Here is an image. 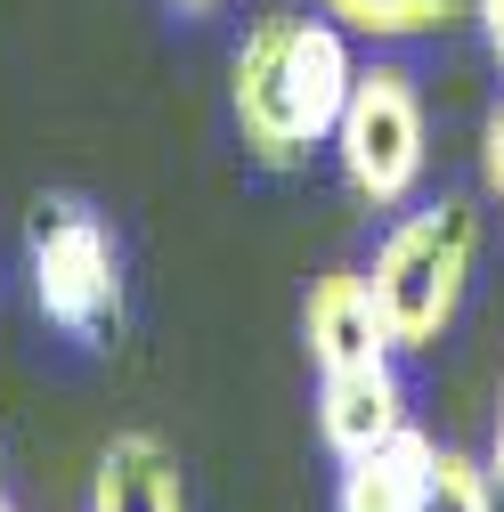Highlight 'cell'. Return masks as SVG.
I'll list each match as a JSON object with an SVG mask.
<instances>
[{
	"label": "cell",
	"instance_id": "1",
	"mask_svg": "<svg viewBox=\"0 0 504 512\" xmlns=\"http://www.w3.org/2000/svg\"><path fill=\"white\" fill-rule=\"evenodd\" d=\"M350 82H358V57L334 17H261L236 41L228 114L261 163H301L309 147H334Z\"/></svg>",
	"mask_w": 504,
	"mask_h": 512
},
{
	"label": "cell",
	"instance_id": "2",
	"mask_svg": "<svg viewBox=\"0 0 504 512\" xmlns=\"http://www.w3.org/2000/svg\"><path fill=\"white\" fill-rule=\"evenodd\" d=\"M472 269H480V204L472 196H439V204L399 212L366 261V293L383 309L391 350H431L448 334L472 293Z\"/></svg>",
	"mask_w": 504,
	"mask_h": 512
},
{
	"label": "cell",
	"instance_id": "3",
	"mask_svg": "<svg viewBox=\"0 0 504 512\" xmlns=\"http://www.w3.org/2000/svg\"><path fill=\"white\" fill-rule=\"evenodd\" d=\"M334 163H342V187L366 204V212H399L415 187H423V163H431V122H423V90L407 66L374 57L350 82V106L334 122Z\"/></svg>",
	"mask_w": 504,
	"mask_h": 512
},
{
	"label": "cell",
	"instance_id": "4",
	"mask_svg": "<svg viewBox=\"0 0 504 512\" xmlns=\"http://www.w3.org/2000/svg\"><path fill=\"white\" fill-rule=\"evenodd\" d=\"M25 261H33V301L57 334L74 342H114L122 326V252L90 204L41 196L25 220Z\"/></svg>",
	"mask_w": 504,
	"mask_h": 512
},
{
	"label": "cell",
	"instance_id": "5",
	"mask_svg": "<svg viewBox=\"0 0 504 512\" xmlns=\"http://www.w3.org/2000/svg\"><path fill=\"white\" fill-rule=\"evenodd\" d=\"M318 431H326V447L342 464L366 456V447H383L391 431H407V382H399V366L374 358V366L318 374Z\"/></svg>",
	"mask_w": 504,
	"mask_h": 512
},
{
	"label": "cell",
	"instance_id": "6",
	"mask_svg": "<svg viewBox=\"0 0 504 512\" xmlns=\"http://www.w3.org/2000/svg\"><path fill=\"white\" fill-rule=\"evenodd\" d=\"M301 334H309V358H318V374L391 358V334H383V309H374V293H366V269H326L318 285H309Z\"/></svg>",
	"mask_w": 504,
	"mask_h": 512
},
{
	"label": "cell",
	"instance_id": "7",
	"mask_svg": "<svg viewBox=\"0 0 504 512\" xmlns=\"http://www.w3.org/2000/svg\"><path fill=\"white\" fill-rule=\"evenodd\" d=\"M90 512H187L171 447L155 431H114L90 472Z\"/></svg>",
	"mask_w": 504,
	"mask_h": 512
},
{
	"label": "cell",
	"instance_id": "8",
	"mask_svg": "<svg viewBox=\"0 0 504 512\" xmlns=\"http://www.w3.org/2000/svg\"><path fill=\"white\" fill-rule=\"evenodd\" d=\"M431 456H439V447H431L415 423L391 431L383 447H366V456L342 464V480H334V512H423Z\"/></svg>",
	"mask_w": 504,
	"mask_h": 512
},
{
	"label": "cell",
	"instance_id": "9",
	"mask_svg": "<svg viewBox=\"0 0 504 512\" xmlns=\"http://www.w3.org/2000/svg\"><path fill=\"white\" fill-rule=\"evenodd\" d=\"M318 17H334L342 33H366V41H431L472 17V0H309Z\"/></svg>",
	"mask_w": 504,
	"mask_h": 512
},
{
	"label": "cell",
	"instance_id": "10",
	"mask_svg": "<svg viewBox=\"0 0 504 512\" xmlns=\"http://www.w3.org/2000/svg\"><path fill=\"white\" fill-rule=\"evenodd\" d=\"M423 512H496L488 464L456 456V447H439V456H431V488H423Z\"/></svg>",
	"mask_w": 504,
	"mask_h": 512
},
{
	"label": "cell",
	"instance_id": "11",
	"mask_svg": "<svg viewBox=\"0 0 504 512\" xmlns=\"http://www.w3.org/2000/svg\"><path fill=\"white\" fill-rule=\"evenodd\" d=\"M480 187L504 204V98L488 106V122H480Z\"/></svg>",
	"mask_w": 504,
	"mask_h": 512
},
{
	"label": "cell",
	"instance_id": "12",
	"mask_svg": "<svg viewBox=\"0 0 504 512\" xmlns=\"http://www.w3.org/2000/svg\"><path fill=\"white\" fill-rule=\"evenodd\" d=\"M472 17H480V41H488V57L504 66V0H472Z\"/></svg>",
	"mask_w": 504,
	"mask_h": 512
},
{
	"label": "cell",
	"instance_id": "13",
	"mask_svg": "<svg viewBox=\"0 0 504 512\" xmlns=\"http://www.w3.org/2000/svg\"><path fill=\"white\" fill-rule=\"evenodd\" d=\"M488 480H496V512H504V391H496V431H488Z\"/></svg>",
	"mask_w": 504,
	"mask_h": 512
},
{
	"label": "cell",
	"instance_id": "14",
	"mask_svg": "<svg viewBox=\"0 0 504 512\" xmlns=\"http://www.w3.org/2000/svg\"><path fill=\"white\" fill-rule=\"evenodd\" d=\"M171 9H212V0H171Z\"/></svg>",
	"mask_w": 504,
	"mask_h": 512
},
{
	"label": "cell",
	"instance_id": "15",
	"mask_svg": "<svg viewBox=\"0 0 504 512\" xmlns=\"http://www.w3.org/2000/svg\"><path fill=\"white\" fill-rule=\"evenodd\" d=\"M0 512H17V504H9V496H0Z\"/></svg>",
	"mask_w": 504,
	"mask_h": 512
}]
</instances>
